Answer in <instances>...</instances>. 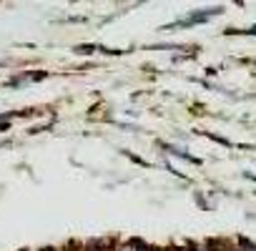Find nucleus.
<instances>
[{
  "instance_id": "f03ea898",
  "label": "nucleus",
  "mask_w": 256,
  "mask_h": 251,
  "mask_svg": "<svg viewBox=\"0 0 256 251\" xmlns=\"http://www.w3.org/2000/svg\"><path fill=\"white\" fill-rule=\"evenodd\" d=\"M151 251H154V248H151Z\"/></svg>"
},
{
  "instance_id": "f257e3e1",
  "label": "nucleus",
  "mask_w": 256,
  "mask_h": 251,
  "mask_svg": "<svg viewBox=\"0 0 256 251\" xmlns=\"http://www.w3.org/2000/svg\"><path fill=\"white\" fill-rule=\"evenodd\" d=\"M123 251H136V248H131V246H126V248H123Z\"/></svg>"
}]
</instances>
